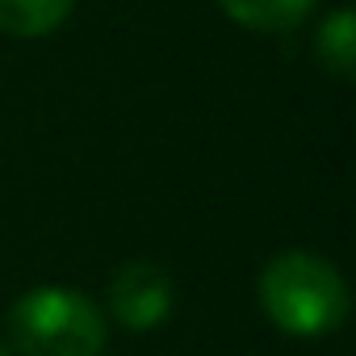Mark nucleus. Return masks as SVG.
I'll return each mask as SVG.
<instances>
[{"instance_id": "nucleus-5", "label": "nucleus", "mask_w": 356, "mask_h": 356, "mask_svg": "<svg viewBox=\"0 0 356 356\" xmlns=\"http://www.w3.org/2000/svg\"><path fill=\"white\" fill-rule=\"evenodd\" d=\"M76 9V0H0V34L42 38L55 34Z\"/></svg>"}, {"instance_id": "nucleus-3", "label": "nucleus", "mask_w": 356, "mask_h": 356, "mask_svg": "<svg viewBox=\"0 0 356 356\" xmlns=\"http://www.w3.org/2000/svg\"><path fill=\"white\" fill-rule=\"evenodd\" d=\"M176 310L172 277L151 260H130L109 277V318L126 331H155Z\"/></svg>"}, {"instance_id": "nucleus-4", "label": "nucleus", "mask_w": 356, "mask_h": 356, "mask_svg": "<svg viewBox=\"0 0 356 356\" xmlns=\"http://www.w3.org/2000/svg\"><path fill=\"white\" fill-rule=\"evenodd\" d=\"M214 5L243 30L256 34H285L293 26H302L318 0H214Z\"/></svg>"}, {"instance_id": "nucleus-6", "label": "nucleus", "mask_w": 356, "mask_h": 356, "mask_svg": "<svg viewBox=\"0 0 356 356\" xmlns=\"http://www.w3.org/2000/svg\"><path fill=\"white\" fill-rule=\"evenodd\" d=\"M314 51H318V63L339 76V80H352L356 76V13L352 9H331L314 34Z\"/></svg>"}, {"instance_id": "nucleus-2", "label": "nucleus", "mask_w": 356, "mask_h": 356, "mask_svg": "<svg viewBox=\"0 0 356 356\" xmlns=\"http://www.w3.org/2000/svg\"><path fill=\"white\" fill-rule=\"evenodd\" d=\"M13 356H101L109 318L76 285H34L9 306Z\"/></svg>"}, {"instance_id": "nucleus-1", "label": "nucleus", "mask_w": 356, "mask_h": 356, "mask_svg": "<svg viewBox=\"0 0 356 356\" xmlns=\"http://www.w3.org/2000/svg\"><path fill=\"white\" fill-rule=\"evenodd\" d=\"M256 298L268 323L293 339L331 335L348 323V310H352L343 273L310 248H285L268 256L256 281Z\"/></svg>"}, {"instance_id": "nucleus-7", "label": "nucleus", "mask_w": 356, "mask_h": 356, "mask_svg": "<svg viewBox=\"0 0 356 356\" xmlns=\"http://www.w3.org/2000/svg\"><path fill=\"white\" fill-rule=\"evenodd\" d=\"M0 356H13V348H9V343H5V339H0Z\"/></svg>"}]
</instances>
